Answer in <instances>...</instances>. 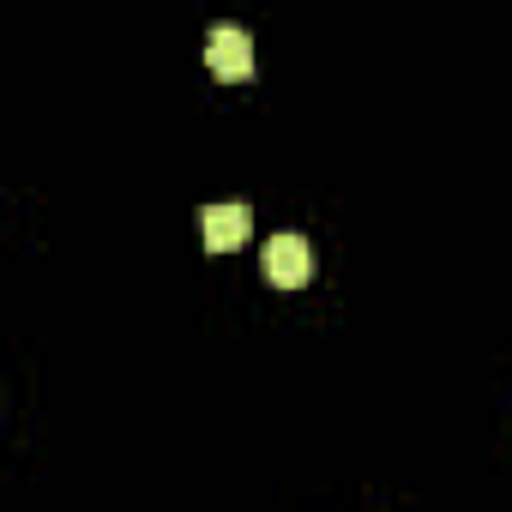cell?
<instances>
[{
  "label": "cell",
  "instance_id": "obj_1",
  "mask_svg": "<svg viewBox=\"0 0 512 512\" xmlns=\"http://www.w3.org/2000/svg\"><path fill=\"white\" fill-rule=\"evenodd\" d=\"M205 67H211V79H223V85H247V79H253V37H247L241 25H211Z\"/></svg>",
  "mask_w": 512,
  "mask_h": 512
},
{
  "label": "cell",
  "instance_id": "obj_2",
  "mask_svg": "<svg viewBox=\"0 0 512 512\" xmlns=\"http://www.w3.org/2000/svg\"><path fill=\"white\" fill-rule=\"evenodd\" d=\"M260 260H266V278H272L278 290H302V284L314 278V247H308L302 235H272Z\"/></svg>",
  "mask_w": 512,
  "mask_h": 512
},
{
  "label": "cell",
  "instance_id": "obj_3",
  "mask_svg": "<svg viewBox=\"0 0 512 512\" xmlns=\"http://www.w3.org/2000/svg\"><path fill=\"white\" fill-rule=\"evenodd\" d=\"M199 229H205V247L211 253H235L253 235V211L247 205H205L199 211Z\"/></svg>",
  "mask_w": 512,
  "mask_h": 512
}]
</instances>
